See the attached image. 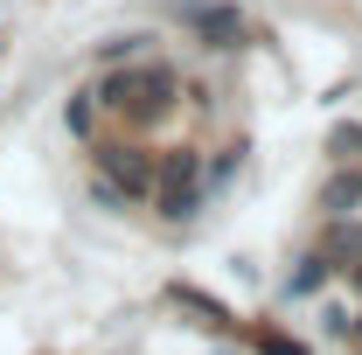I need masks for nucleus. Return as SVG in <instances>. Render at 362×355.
<instances>
[{"instance_id":"f257e3e1","label":"nucleus","mask_w":362,"mask_h":355,"mask_svg":"<svg viewBox=\"0 0 362 355\" xmlns=\"http://www.w3.org/2000/svg\"><path fill=\"white\" fill-rule=\"evenodd\" d=\"M175 91H181V77L168 63H139V70H105L90 98H98L105 112H119L126 126H153V119H168Z\"/></svg>"},{"instance_id":"f03ea898","label":"nucleus","mask_w":362,"mask_h":355,"mask_svg":"<svg viewBox=\"0 0 362 355\" xmlns=\"http://www.w3.org/2000/svg\"><path fill=\"white\" fill-rule=\"evenodd\" d=\"M202 188H209V168H202V153L195 146H168L160 153V168H153V202H160V216H195L202 209Z\"/></svg>"},{"instance_id":"7ed1b4c3","label":"nucleus","mask_w":362,"mask_h":355,"mask_svg":"<svg viewBox=\"0 0 362 355\" xmlns=\"http://www.w3.org/2000/svg\"><path fill=\"white\" fill-rule=\"evenodd\" d=\"M90 153H98V175H105L112 195H153V168L160 161L146 146H133V139H98Z\"/></svg>"},{"instance_id":"20e7f679","label":"nucleus","mask_w":362,"mask_h":355,"mask_svg":"<svg viewBox=\"0 0 362 355\" xmlns=\"http://www.w3.org/2000/svg\"><path fill=\"white\" fill-rule=\"evenodd\" d=\"M181 14H188V28H195L202 42H216V49H244L251 42V28H244L237 7H181Z\"/></svg>"},{"instance_id":"39448f33","label":"nucleus","mask_w":362,"mask_h":355,"mask_svg":"<svg viewBox=\"0 0 362 355\" xmlns=\"http://www.w3.org/2000/svg\"><path fill=\"white\" fill-rule=\"evenodd\" d=\"M168 300H175V307H188L195 320H202V327H216V334H230V307H223V300H202L195 286H168Z\"/></svg>"},{"instance_id":"423d86ee","label":"nucleus","mask_w":362,"mask_h":355,"mask_svg":"<svg viewBox=\"0 0 362 355\" xmlns=\"http://www.w3.org/2000/svg\"><path fill=\"white\" fill-rule=\"evenodd\" d=\"M356 195H362V168H349V175H334L327 188H320V209H327V216H349Z\"/></svg>"},{"instance_id":"0eeeda50","label":"nucleus","mask_w":362,"mask_h":355,"mask_svg":"<svg viewBox=\"0 0 362 355\" xmlns=\"http://www.w3.org/2000/svg\"><path fill=\"white\" fill-rule=\"evenodd\" d=\"M320 258H327V265H334V258H362V230L356 223H334V230L320 237Z\"/></svg>"},{"instance_id":"6e6552de","label":"nucleus","mask_w":362,"mask_h":355,"mask_svg":"<svg viewBox=\"0 0 362 355\" xmlns=\"http://www.w3.org/2000/svg\"><path fill=\"white\" fill-rule=\"evenodd\" d=\"M251 349L258 355H307V342H293V334H279V327H251Z\"/></svg>"},{"instance_id":"1a4fd4ad","label":"nucleus","mask_w":362,"mask_h":355,"mask_svg":"<svg viewBox=\"0 0 362 355\" xmlns=\"http://www.w3.org/2000/svg\"><path fill=\"white\" fill-rule=\"evenodd\" d=\"M356 146H362V126H341V133L327 139V153H334V161H356Z\"/></svg>"},{"instance_id":"9d476101","label":"nucleus","mask_w":362,"mask_h":355,"mask_svg":"<svg viewBox=\"0 0 362 355\" xmlns=\"http://www.w3.org/2000/svg\"><path fill=\"white\" fill-rule=\"evenodd\" d=\"M63 119H70V133L90 139V91H77V98H70V112H63Z\"/></svg>"}]
</instances>
